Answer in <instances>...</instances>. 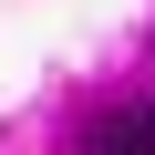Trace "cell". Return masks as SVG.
Masks as SVG:
<instances>
[{
	"label": "cell",
	"instance_id": "6da1fadb",
	"mask_svg": "<svg viewBox=\"0 0 155 155\" xmlns=\"http://www.w3.org/2000/svg\"><path fill=\"white\" fill-rule=\"evenodd\" d=\"M93 155H155V104H124V114H104Z\"/></svg>",
	"mask_w": 155,
	"mask_h": 155
}]
</instances>
